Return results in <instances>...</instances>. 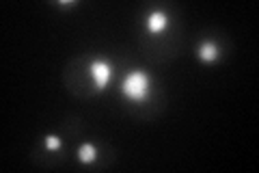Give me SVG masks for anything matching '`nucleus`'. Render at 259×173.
I'll return each mask as SVG.
<instances>
[{"label": "nucleus", "instance_id": "obj_1", "mask_svg": "<svg viewBox=\"0 0 259 173\" xmlns=\"http://www.w3.org/2000/svg\"><path fill=\"white\" fill-rule=\"evenodd\" d=\"M149 91H151V78L149 74L145 72H132L127 74L125 80H123V93L125 97L134 102H143L149 97Z\"/></svg>", "mask_w": 259, "mask_h": 173}, {"label": "nucleus", "instance_id": "obj_2", "mask_svg": "<svg viewBox=\"0 0 259 173\" xmlns=\"http://www.w3.org/2000/svg\"><path fill=\"white\" fill-rule=\"evenodd\" d=\"M110 65L108 63H104V61H93L91 63V76H93V82H95V87L97 89H104L108 85V80H110Z\"/></svg>", "mask_w": 259, "mask_h": 173}, {"label": "nucleus", "instance_id": "obj_3", "mask_svg": "<svg viewBox=\"0 0 259 173\" xmlns=\"http://www.w3.org/2000/svg\"><path fill=\"white\" fill-rule=\"evenodd\" d=\"M166 24H168V15L164 11H153L149 18H147L149 32H162V30L166 28Z\"/></svg>", "mask_w": 259, "mask_h": 173}, {"label": "nucleus", "instance_id": "obj_4", "mask_svg": "<svg viewBox=\"0 0 259 173\" xmlns=\"http://www.w3.org/2000/svg\"><path fill=\"white\" fill-rule=\"evenodd\" d=\"M199 56H201L203 61L212 63V61H216L218 56H221V48H218L216 44H212V41H205V44L199 48Z\"/></svg>", "mask_w": 259, "mask_h": 173}, {"label": "nucleus", "instance_id": "obj_5", "mask_svg": "<svg viewBox=\"0 0 259 173\" xmlns=\"http://www.w3.org/2000/svg\"><path fill=\"white\" fill-rule=\"evenodd\" d=\"M97 158V147L91 143H84L82 147L78 150V160L80 162H93Z\"/></svg>", "mask_w": 259, "mask_h": 173}, {"label": "nucleus", "instance_id": "obj_6", "mask_svg": "<svg viewBox=\"0 0 259 173\" xmlns=\"http://www.w3.org/2000/svg\"><path fill=\"white\" fill-rule=\"evenodd\" d=\"M46 145L50 147V150H59V147H61V139L50 134V136H46Z\"/></svg>", "mask_w": 259, "mask_h": 173}]
</instances>
